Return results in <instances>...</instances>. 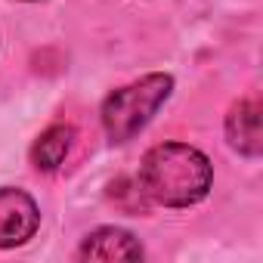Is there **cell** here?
<instances>
[{
  "label": "cell",
  "instance_id": "cell-7",
  "mask_svg": "<svg viewBox=\"0 0 263 263\" xmlns=\"http://www.w3.org/2000/svg\"><path fill=\"white\" fill-rule=\"evenodd\" d=\"M25 4H37V0H25Z\"/></svg>",
  "mask_w": 263,
  "mask_h": 263
},
{
  "label": "cell",
  "instance_id": "cell-1",
  "mask_svg": "<svg viewBox=\"0 0 263 263\" xmlns=\"http://www.w3.org/2000/svg\"><path fill=\"white\" fill-rule=\"evenodd\" d=\"M140 192L164 208L198 204L214 183L208 155L189 143H158L140 161Z\"/></svg>",
  "mask_w": 263,
  "mask_h": 263
},
{
  "label": "cell",
  "instance_id": "cell-5",
  "mask_svg": "<svg viewBox=\"0 0 263 263\" xmlns=\"http://www.w3.org/2000/svg\"><path fill=\"white\" fill-rule=\"evenodd\" d=\"M226 140L238 155H260V102L238 99L226 115Z\"/></svg>",
  "mask_w": 263,
  "mask_h": 263
},
{
  "label": "cell",
  "instance_id": "cell-2",
  "mask_svg": "<svg viewBox=\"0 0 263 263\" xmlns=\"http://www.w3.org/2000/svg\"><path fill=\"white\" fill-rule=\"evenodd\" d=\"M174 90V78L171 74H146L134 84H127V87H118L105 96L102 102V127H105V134L111 143H127V140H134L140 130L155 118V111L167 102Z\"/></svg>",
  "mask_w": 263,
  "mask_h": 263
},
{
  "label": "cell",
  "instance_id": "cell-3",
  "mask_svg": "<svg viewBox=\"0 0 263 263\" xmlns=\"http://www.w3.org/2000/svg\"><path fill=\"white\" fill-rule=\"evenodd\" d=\"M41 226L37 201L13 186H0V248L25 245Z\"/></svg>",
  "mask_w": 263,
  "mask_h": 263
},
{
  "label": "cell",
  "instance_id": "cell-4",
  "mask_svg": "<svg viewBox=\"0 0 263 263\" xmlns=\"http://www.w3.org/2000/svg\"><path fill=\"white\" fill-rule=\"evenodd\" d=\"M140 257H143V245L127 229L118 226L93 229L78 248V260H140Z\"/></svg>",
  "mask_w": 263,
  "mask_h": 263
},
{
  "label": "cell",
  "instance_id": "cell-6",
  "mask_svg": "<svg viewBox=\"0 0 263 263\" xmlns=\"http://www.w3.org/2000/svg\"><path fill=\"white\" fill-rule=\"evenodd\" d=\"M71 143H74V127L71 124H53L47 127L44 134L37 137V143L31 146V164L37 171H56L68 152H71Z\"/></svg>",
  "mask_w": 263,
  "mask_h": 263
}]
</instances>
